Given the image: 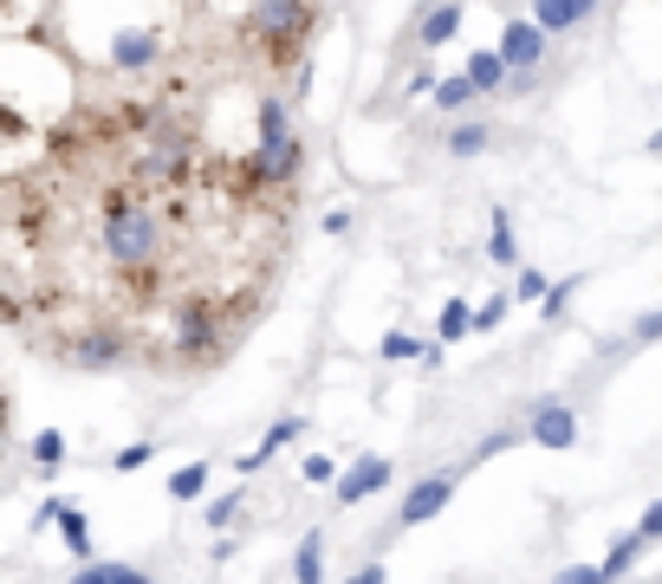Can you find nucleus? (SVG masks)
Masks as SVG:
<instances>
[{
    "label": "nucleus",
    "mask_w": 662,
    "mask_h": 584,
    "mask_svg": "<svg viewBox=\"0 0 662 584\" xmlns=\"http://www.w3.org/2000/svg\"><path fill=\"white\" fill-rule=\"evenodd\" d=\"M501 59L514 66V78L539 72V59H546V26H539V20H507V26H501Z\"/></svg>",
    "instance_id": "nucleus-1"
},
{
    "label": "nucleus",
    "mask_w": 662,
    "mask_h": 584,
    "mask_svg": "<svg viewBox=\"0 0 662 584\" xmlns=\"http://www.w3.org/2000/svg\"><path fill=\"white\" fill-rule=\"evenodd\" d=\"M526 436L539 441V448H572V441H579V416H572V403H559V396H539V403H532V423H526Z\"/></svg>",
    "instance_id": "nucleus-2"
},
{
    "label": "nucleus",
    "mask_w": 662,
    "mask_h": 584,
    "mask_svg": "<svg viewBox=\"0 0 662 584\" xmlns=\"http://www.w3.org/2000/svg\"><path fill=\"white\" fill-rule=\"evenodd\" d=\"M455 501V474H429V481H416L409 494H403V507H396V526H429L441 507Z\"/></svg>",
    "instance_id": "nucleus-3"
},
{
    "label": "nucleus",
    "mask_w": 662,
    "mask_h": 584,
    "mask_svg": "<svg viewBox=\"0 0 662 584\" xmlns=\"http://www.w3.org/2000/svg\"><path fill=\"white\" fill-rule=\"evenodd\" d=\"M383 487H390V461H383V454H364V461L338 481V507H358V501L383 494Z\"/></svg>",
    "instance_id": "nucleus-4"
},
{
    "label": "nucleus",
    "mask_w": 662,
    "mask_h": 584,
    "mask_svg": "<svg viewBox=\"0 0 662 584\" xmlns=\"http://www.w3.org/2000/svg\"><path fill=\"white\" fill-rule=\"evenodd\" d=\"M591 7H597V0H532V20H539L546 33H572L579 20H591Z\"/></svg>",
    "instance_id": "nucleus-5"
},
{
    "label": "nucleus",
    "mask_w": 662,
    "mask_h": 584,
    "mask_svg": "<svg viewBox=\"0 0 662 584\" xmlns=\"http://www.w3.org/2000/svg\"><path fill=\"white\" fill-rule=\"evenodd\" d=\"M66 584H156V579L137 572V565H124V559H98V565H78Z\"/></svg>",
    "instance_id": "nucleus-6"
},
{
    "label": "nucleus",
    "mask_w": 662,
    "mask_h": 584,
    "mask_svg": "<svg viewBox=\"0 0 662 584\" xmlns=\"http://www.w3.org/2000/svg\"><path fill=\"white\" fill-rule=\"evenodd\" d=\"M643 546H650V539H643V532H624V539H617V546H610V552H604V565H597V572H604V584L630 579V572H637V559H643Z\"/></svg>",
    "instance_id": "nucleus-7"
},
{
    "label": "nucleus",
    "mask_w": 662,
    "mask_h": 584,
    "mask_svg": "<svg viewBox=\"0 0 662 584\" xmlns=\"http://www.w3.org/2000/svg\"><path fill=\"white\" fill-rule=\"evenodd\" d=\"M59 539H66V552H72V559L98 565V559H91V519H85L72 501H59Z\"/></svg>",
    "instance_id": "nucleus-8"
},
{
    "label": "nucleus",
    "mask_w": 662,
    "mask_h": 584,
    "mask_svg": "<svg viewBox=\"0 0 662 584\" xmlns=\"http://www.w3.org/2000/svg\"><path fill=\"white\" fill-rule=\"evenodd\" d=\"M293 579H299V584H325V532H305V539H299Z\"/></svg>",
    "instance_id": "nucleus-9"
},
{
    "label": "nucleus",
    "mask_w": 662,
    "mask_h": 584,
    "mask_svg": "<svg viewBox=\"0 0 662 584\" xmlns=\"http://www.w3.org/2000/svg\"><path fill=\"white\" fill-rule=\"evenodd\" d=\"M202 494H209V461H182V468L169 474V501L189 507V501H202Z\"/></svg>",
    "instance_id": "nucleus-10"
},
{
    "label": "nucleus",
    "mask_w": 662,
    "mask_h": 584,
    "mask_svg": "<svg viewBox=\"0 0 662 584\" xmlns=\"http://www.w3.org/2000/svg\"><path fill=\"white\" fill-rule=\"evenodd\" d=\"M455 33H461V0H448V7H436V13L423 20V46H429V53H436V46H448Z\"/></svg>",
    "instance_id": "nucleus-11"
},
{
    "label": "nucleus",
    "mask_w": 662,
    "mask_h": 584,
    "mask_svg": "<svg viewBox=\"0 0 662 584\" xmlns=\"http://www.w3.org/2000/svg\"><path fill=\"white\" fill-rule=\"evenodd\" d=\"M468 78H474V91H501V85L514 78V66H507L501 53H474V59H468Z\"/></svg>",
    "instance_id": "nucleus-12"
},
{
    "label": "nucleus",
    "mask_w": 662,
    "mask_h": 584,
    "mask_svg": "<svg viewBox=\"0 0 662 584\" xmlns=\"http://www.w3.org/2000/svg\"><path fill=\"white\" fill-rule=\"evenodd\" d=\"M468 332H474V312H468V299H448V305H441V318H436V338H441V345H461Z\"/></svg>",
    "instance_id": "nucleus-13"
},
{
    "label": "nucleus",
    "mask_w": 662,
    "mask_h": 584,
    "mask_svg": "<svg viewBox=\"0 0 662 584\" xmlns=\"http://www.w3.org/2000/svg\"><path fill=\"white\" fill-rule=\"evenodd\" d=\"M487 260H494V267H514V260H519V247H514V221L501 215V209H494V234H487Z\"/></svg>",
    "instance_id": "nucleus-14"
},
{
    "label": "nucleus",
    "mask_w": 662,
    "mask_h": 584,
    "mask_svg": "<svg viewBox=\"0 0 662 584\" xmlns=\"http://www.w3.org/2000/svg\"><path fill=\"white\" fill-rule=\"evenodd\" d=\"M33 468H46V474H59V468H66V436H59V429L33 436Z\"/></svg>",
    "instance_id": "nucleus-15"
},
{
    "label": "nucleus",
    "mask_w": 662,
    "mask_h": 584,
    "mask_svg": "<svg viewBox=\"0 0 662 584\" xmlns=\"http://www.w3.org/2000/svg\"><path fill=\"white\" fill-rule=\"evenodd\" d=\"M468 98H481V91H474V78H468V72H455V78H441V85H436V111H461Z\"/></svg>",
    "instance_id": "nucleus-16"
},
{
    "label": "nucleus",
    "mask_w": 662,
    "mask_h": 584,
    "mask_svg": "<svg viewBox=\"0 0 662 584\" xmlns=\"http://www.w3.org/2000/svg\"><path fill=\"white\" fill-rule=\"evenodd\" d=\"M299 436H305V423H299V416H280V423H273V429L260 436V454L273 461V454H280V448H293Z\"/></svg>",
    "instance_id": "nucleus-17"
},
{
    "label": "nucleus",
    "mask_w": 662,
    "mask_h": 584,
    "mask_svg": "<svg viewBox=\"0 0 662 584\" xmlns=\"http://www.w3.org/2000/svg\"><path fill=\"white\" fill-rule=\"evenodd\" d=\"M487 149V124H455L448 131V156H481Z\"/></svg>",
    "instance_id": "nucleus-18"
},
{
    "label": "nucleus",
    "mask_w": 662,
    "mask_h": 584,
    "mask_svg": "<svg viewBox=\"0 0 662 584\" xmlns=\"http://www.w3.org/2000/svg\"><path fill=\"white\" fill-rule=\"evenodd\" d=\"M240 507H247V487H227V494H215V501H209V526H234V519H240Z\"/></svg>",
    "instance_id": "nucleus-19"
},
{
    "label": "nucleus",
    "mask_w": 662,
    "mask_h": 584,
    "mask_svg": "<svg viewBox=\"0 0 662 584\" xmlns=\"http://www.w3.org/2000/svg\"><path fill=\"white\" fill-rule=\"evenodd\" d=\"M514 292H519V299H526V305H546V292H552V280H546V273H539V267H519Z\"/></svg>",
    "instance_id": "nucleus-20"
},
{
    "label": "nucleus",
    "mask_w": 662,
    "mask_h": 584,
    "mask_svg": "<svg viewBox=\"0 0 662 584\" xmlns=\"http://www.w3.org/2000/svg\"><path fill=\"white\" fill-rule=\"evenodd\" d=\"M149 454H156V436L131 441V448H117V461H111V468H117V474H137V468H144Z\"/></svg>",
    "instance_id": "nucleus-21"
},
{
    "label": "nucleus",
    "mask_w": 662,
    "mask_h": 584,
    "mask_svg": "<svg viewBox=\"0 0 662 584\" xmlns=\"http://www.w3.org/2000/svg\"><path fill=\"white\" fill-rule=\"evenodd\" d=\"M383 358H390V364H409V358L423 364V345H416L409 332H390V338H383Z\"/></svg>",
    "instance_id": "nucleus-22"
},
{
    "label": "nucleus",
    "mask_w": 662,
    "mask_h": 584,
    "mask_svg": "<svg viewBox=\"0 0 662 584\" xmlns=\"http://www.w3.org/2000/svg\"><path fill=\"white\" fill-rule=\"evenodd\" d=\"M501 318H507V292H494V299H481V305H474V332H494Z\"/></svg>",
    "instance_id": "nucleus-23"
},
{
    "label": "nucleus",
    "mask_w": 662,
    "mask_h": 584,
    "mask_svg": "<svg viewBox=\"0 0 662 584\" xmlns=\"http://www.w3.org/2000/svg\"><path fill=\"white\" fill-rule=\"evenodd\" d=\"M572 292H579V280H552V292H546V305H539V312H546V318H559V312L572 305Z\"/></svg>",
    "instance_id": "nucleus-24"
},
{
    "label": "nucleus",
    "mask_w": 662,
    "mask_h": 584,
    "mask_svg": "<svg viewBox=\"0 0 662 584\" xmlns=\"http://www.w3.org/2000/svg\"><path fill=\"white\" fill-rule=\"evenodd\" d=\"M305 481H312V487H332V481H338V468H332L325 454H305Z\"/></svg>",
    "instance_id": "nucleus-25"
},
{
    "label": "nucleus",
    "mask_w": 662,
    "mask_h": 584,
    "mask_svg": "<svg viewBox=\"0 0 662 584\" xmlns=\"http://www.w3.org/2000/svg\"><path fill=\"white\" fill-rule=\"evenodd\" d=\"M514 441H519V429H494V436L481 441V448H474L468 461H487V454H501V448H514Z\"/></svg>",
    "instance_id": "nucleus-26"
},
{
    "label": "nucleus",
    "mask_w": 662,
    "mask_h": 584,
    "mask_svg": "<svg viewBox=\"0 0 662 584\" xmlns=\"http://www.w3.org/2000/svg\"><path fill=\"white\" fill-rule=\"evenodd\" d=\"M552 584H604V572H597V565H565Z\"/></svg>",
    "instance_id": "nucleus-27"
},
{
    "label": "nucleus",
    "mask_w": 662,
    "mask_h": 584,
    "mask_svg": "<svg viewBox=\"0 0 662 584\" xmlns=\"http://www.w3.org/2000/svg\"><path fill=\"white\" fill-rule=\"evenodd\" d=\"M637 532H643V539H662V501H650V507H643V519H637Z\"/></svg>",
    "instance_id": "nucleus-28"
},
{
    "label": "nucleus",
    "mask_w": 662,
    "mask_h": 584,
    "mask_svg": "<svg viewBox=\"0 0 662 584\" xmlns=\"http://www.w3.org/2000/svg\"><path fill=\"white\" fill-rule=\"evenodd\" d=\"M260 468H267V454H260V448H240V454H234V474H260Z\"/></svg>",
    "instance_id": "nucleus-29"
},
{
    "label": "nucleus",
    "mask_w": 662,
    "mask_h": 584,
    "mask_svg": "<svg viewBox=\"0 0 662 584\" xmlns=\"http://www.w3.org/2000/svg\"><path fill=\"white\" fill-rule=\"evenodd\" d=\"M345 584H383V565L370 559V565H358V572H351V579H345Z\"/></svg>",
    "instance_id": "nucleus-30"
},
{
    "label": "nucleus",
    "mask_w": 662,
    "mask_h": 584,
    "mask_svg": "<svg viewBox=\"0 0 662 584\" xmlns=\"http://www.w3.org/2000/svg\"><path fill=\"white\" fill-rule=\"evenodd\" d=\"M637 338H662V312H650V318L637 325Z\"/></svg>",
    "instance_id": "nucleus-31"
}]
</instances>
